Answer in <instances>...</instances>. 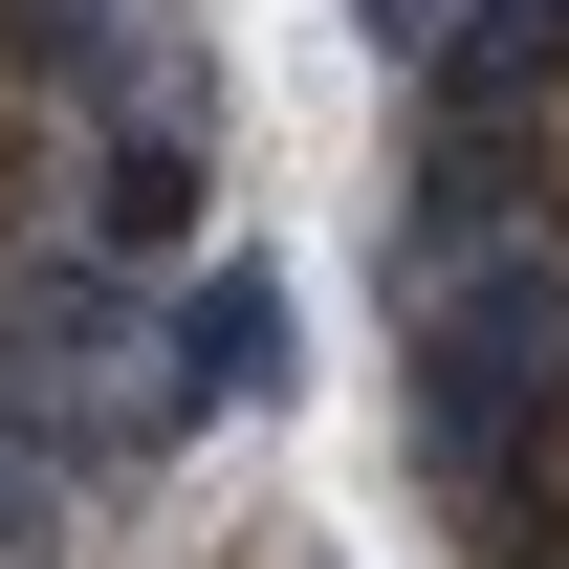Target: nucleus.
<instances>
[{
  "label": "nucleus",
  "instance_id": "f257e3e1",
  "mask_svg": "<svg viewBox=\"0 0 569 569\" xmlns=\"http://www.w3.org/2000/svg\"><path fill=\"white\" fill-rule=\"evenodd\" d=\"M460 219L526 307V351L482 395V548L569 569V0H503L482 88H460Z\"/></svg>",
  "mask_w": 569,
  "mask_h": 569
}]
</instances>
